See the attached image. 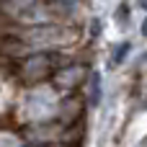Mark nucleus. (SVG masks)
I'll use <instances>...</instances> for the list:
<instances>
[{
	"label": "nucleus",
	"instance_id": "obj_1",
	"mask_svg": "<svg viewBox=\"0 0 147 147\" xmlns=\"http://www.w3.org/2000/svg\"><path fill=\"white\" fill-rule=\"evenodd\" d=\"M101 103V75L93 72L90 75V106H98Z\"/></svg>",
	"mask_w": 147,
	"mask_h": 147
},
{
	"label": "nucleus",
	"instance_id": "obj_2",
	"mask_svg": "<svg viewBox=\"0 0 147 147\" xmlns=\"http://www.w3.org/2000/svg\"><path fill=\"white\" fill-rule=\"evenodd\" d=\"M129 49H132V47H129V41L119 44V47L114 49V59H111V65H114V67H116V65H121V62H124V54H127Z\"/></svg>",
	"mask_w": 147,
	"mask_h": 147
},
{
	"label": "nucleus",
	"instance_id": "obj_3",
	"mask_svg": "<svg viewBox=\"0 0 147 147\" xmlns=\"http://www.w3.org/2000/svg\"><path fill=\"white\" fill-rule=\"evenodd\" d=\"M57 5H62V8H75V0H54Z\"/></svg>",
	"mask_w": 147,
	"mask_h": 147
},
{
	"label": "nucleus",
	"instance_id": "obj_4",
	"mask_svg": "<svg viewBox=\"0 0 147 147\" xmlns=\"http://www.w3.org/2000/svg\"><path fill=\"white\" fill-rule=\"evenodd\" d=\"M142 36H147V18H145V23H142Z\"/></svg>",
	"mask_w": 147,
	"mask_h": 147
},
{
	"label": "nucleus",
	"instance_id": "obj_5",
	"mask_svg": "<svg viewBox=\"0 0 147 147\" xmlns=\"http://www.w3.org/2000/svg\"><path fill=\"white\" fill-rule=\"evenodd\" d=\"M142 8H145V10H147V0H142Z\"/></svg>",
	"mask_w": 147,
	"mask_h": 147
}]
</instances>
